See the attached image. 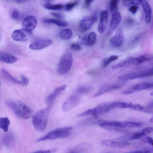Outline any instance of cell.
I'll use <instances>...</instances> for the list:
<instances>
[{
  "mask_svg": "<svg viewBox=\"0 0 153 153\" xmlns=\"http://www.w3.org/2000/svg\"><path fill=\"white\" fill-rule=\"evenodd\" d=\"M6 105L18 117L26 119L33 114L32 109L22 102L13 99H8L5 101Z\"/></svg>",
  "mask_w": 153,
  "mask_h": 153,
  "instance_id": "obj_1",
  "label": "cell"
},
{
  "mask_svg": "<svg viewBox=\"0 0 153 153\" xmlns=\"http://www.w3.org/2000/svg\"><path fill=\"white\" fill-rule=\"evenodd\" d=\"M50 106L37 111L33 115L32 122L35 129L41 132L46 128L50 111Z\"/></svg>",
  "mask_w": 153,
  "mask_h": 153,
  "instance_id": "obj_2",
  "label": "cell"
},
{
  "mask_svg": "<svg viewBox=\"0 0 153 153\" xmlns=\"http://www.w3.org/2000/svg\"><path fill=\"white\" fill-rule=\"evenodd\" d=\"M71 126L65 127L52 130L43 137L38 139L37 142L46 140H52L56 139L67 137L73 129Z\"/></svg>",
  "mask_w": 153,
  "mask_h": 153,
  "instance_id": "obj_3",
  "label": "cell"
},
{
  "mask_svg": "<svg viewBox=\"0 0 153 153\" xmlns=\"http://www.w3.org/2000/svg\"><path fill=\"white\" fill-rule=\"evenodd\" d=\"M153 75V68H150L139 71L129 73L123 74L119 76L118 79L121 81H125L147 77Z\"/></svg>",
  "mask_w": 153,
  "mask_h": 153,
  "instance_id": "obj_4",
  "label": "cell"
},
{
  "mask_svg": "<svg viewBox=\"0 0 153 153\" xmlns=\"http://www.w3.org/2000/svg\"><path fill=\"white\" fill-rule=\"evenodd\" d=\"M73 62V57L70 53L63 54L60 60L58 68L57 73L60 75H64L70 70Z\"/></svg>",
  "mask_w": 153,
  "mask_h": 153,
  "instance_id": "obj_5",
  "label": "cell"
},
{
  "mask_svg": "<svg viewBox=\"0 0 153 153\" xmlns=\"http://www.w3.org/2000/svg\"><path fill=\"white\" fill-rule=\"evenodd\" d=\"M97 20V13L96 12L91 16L84 17L80 22V30L81 32H85L89 30Z\"/></svg>",
  "mask_w": 153,
  "mask_h": 153,
  "instance_id": "obj_6",
  "label": "cell"
},
{
  "mask_svg": "<svg viewBox=\"0 0 153 153\" xmlns=\"http://www.w3.org/2000/svg\"><path fill=\"white\" fill-rule=\"evenodd\" d=\"M153 84L151 82H143L133 85L128 88L122 92L124 95L134 93L137 91L152 88Z\"/></svg>",
  "mask_w": 153,
  "mask_h": 153,
  "instance_id": "obj_7",
  "label": "cell"
},
{
  "mask_svg": "<svg viewBox=\"0 0 153 153\" xmlns=\"http://www.w3.org/2000/svg\"><path fill=\"white\" fill-rule=\"evenodd\" d=\"M121 21V17L120 14L118 12L112 13L111 20L108 26L107 34L111 36L117 28Z\"/></svg>",
  "mask_w": 153,
  "mask_h": 153,
  "instance_id": "obj_8",
  "label": "cell"
},
{
  "mask_svg": "<svg viewBox=\"0 0 153 153\" xmlns=\"http://www.w3.org/2000/svg\"><path fill=\"white\" fill-rule=\"evenodd\" d=\"M31 34V32L27 31L23 29H20L14 30L12 34L11 37L15 41L25 42L29 39Z\"/></svg>",
  "mask_w": 153,
  "mask_h": 153,
  "instance_id": "obj_9",
  "label": "cell"
},
{
  "mask_svg": "<svg viewBox=\"0 0 153 153\" xmlns=\"http://www.w3.org/2000/svg\"><path fill=\"white\" fill-rule=\"evenodd\" d=\"M141 63L139 57H131L122 61L118 64L114 65L112 67L113 70L127 67L132 65H137Z\"/></svg>",
  "mask_w": 153,
  "mask_h": 153,
  "instance_id": "obj_10",
  "label": "cell"
},
{
  "mask_svg": "<svg viewBox=\"0 0 153 153\" xmlns=\"http://www.w3.org/2000/svg\"><path fill=\"white\" fill-rule=\"evenodd\" d=\"M124 39V34L122 28L120 27L117 29L114 35L111 39V45L115 47H119L122 44Z\"/></svg>",
  "mask_w": 153,
  "mask_h": 153,
  "instance_id": "obj_11",
  "label": "cell"
},
{
  "mask_svg": "<svg viewBox=\"0 0 153 153\" xmlns=\"http://www.w3.org/2000/svg\"><path fill=\"white\" fill-rule=\"evenodd\" d=\"M22 25L23 29L27 31L31 32L37 25V21L34 16H29L24 19Z\"/></svg>",
  "mask_w": 153,
  "mask_h": 153,
  "instance_id": "obj_12",
  "label": "cell"
},
{
  "mask_svg": "<svg viewBox=\"0 0 153 153\" xmlns=\"http://www.w3.org/2000/svg\"><path fill=\"white\" fill-rule=\"evenodd\" d=\"M79 97L76 94L70 96L63 103L62 109L64 112H67L75 106L78 102Z\"/></svg>",
  "mask_w": 153,
  "mask_h": 153,
  "instance_id": "obj_13",
  "label": "cell"
},
{
  "mask_svg": "<svg viewBox=\"0 0 153 153\" xmlns=\"http://www.w3.org/2000/svg\"><path fill=\"white\" fill-rule=\"evenodd\" d=\"M122 83H117L110 84H105L101 86L95 94L94 96L98 97L106 92L120 88L123 85Z\"/></svg>",
  "mask_w": 153,
  "mask_h": 153,
  "instance_id": "obj_14",
  "label": "cell"
},
{
  "mask_svg": "<svg viewBox=\"0 0 153 153\" xmlns=\"http://www.w3.org/2000/svg\"><path fill=\"white\" fill-rule=\"evenodd\" d=\"M114 108L113 102L100 105L93 108L94 117H97L108 112Z\"/></svg>",
  "mask_w": 153,
  "mask_h": 153,
  "instance_id": "obj_15",
  "label": "cell"
},
{
  "mask_svg": "<svg viewBox=\"0 0 153 153\" xmlns=\"http://www.w3.org/2000/svg\"><path fill=\"white\" fill-rule=\"evenodd\" d=\"M99 126L105 129L112 131L120 130V122L116 121H102L100 122Z\"/></svg>",
  "mask_w": 153,
  "mask_h": 153,
  "instance_id": "obj_16",
  "label": "cell"
},
{
  "mask_svg": "<svg viewBox=\"0 0 153 153\" xmlns=\"http://www.w3.org/2000/svg\"><path fill=\"white\" fill-rule=\"evenodd\" d=\"M108 13L107 10L101 11L100 19L98 27V30L100 33H103L105 30L108 23Z\"/></svg>",
  "mask_w": 153,
  "mask_h": 153,
  "instance_id": "obj_17",
  "label": "cell"
},
{
  "mask_svg": "<svg viewBox=\"0 0 153 153\" xmlns=\"http://www.w3.org/2000/svg\"><path fill=\"white\" fill-rule=\"evenodd\" d=\"M101 143L102 145L114 148H122L130 144L129 143L125 141L118 142L111 140H103Z\"/></svg>",
  "mask_w": 153,
  "mask_h": 153,
  "instance_id": "obj_18",
  "label": "cell"
},
{
  "mask_svg": "<svg viewBox=\"0 0 153 153\" xmlns=\"http://www.w3.org/2000/svg\"><path fill=\"white\" fill-rule=\"evenodd\" d=\"M53 41L51 39L41 40L34 42L29 46V48L33 50H39L51 45Z\"/></svg>",
  "mask_w": 153,
  "mask_h": 153,
  "instance_id": "obj_19",
  "label": "cell"
},
{
  "mask_svg": "<svg viewBox=\"0 0 153 153\" xmlns=\"http://www.w3.org/2000/svg\"><path fill=\"white\" fill-rule=\"evenodd\" d=\"M97 39V35L94 32L90 33L82 39V43L85 46H91L94 44Z\"/></svg>",
  "mask_w": 153,
  "mask_h": 153,
  "instance_id": "obj_20",
  "label": "cell"
},
{
  "mask_svg": "<svg viewBox=\"0 0 153 153\" xmlns=\"http://www.w3.org/2000/svg\"><path fill=\"white\" fill-rule=\"evenodd\" d=\"M141 4L145 14L146 22L149 24L151 22L152 19V8L149 3L146 1L142 0Z\"/></svg>",
  "mask_w": 153,
  "mask_h": 153,
  "instance_id": "obj_21",
  "label": "cell"
},
{
  "mask_svg": "<svg viewBox=\"0 0 153 153\" xmlns=\"http://www.w3.org/2000/svg\"><path fill=\"white\" fill-rule=\"evenodd\" d=\"M17 58L10 54L0 52V61L7 64L14 63L17 61Z\"/></svg>",
  "mask_w": 153,
  "mask_h": 153,
  "instance_id": "obj_22",
  "label": "cell"
},
{
  "mask_svg": "<svg viewBox=\"0 0 153 153\" xmlns=\"http://www.w3.org/2000/svg\"><path fill=\"white\" fill-rule=\"evenodd\" d=\"M42 21L43 22L45 23L54 24L62 27L67 26L69 24L68 22L65 21L47 17L43 18Z\"/></svg>",
  "mask_w": 153,
  "mask_h": 153,
  "instance_id": "obj_23",
  "label": "cell"
},
{
  "mask_svg": "<svg viewBox=\"0 0 153 153\" xmlns=\"http://www.w3.org/2000/svg\"><path fill=\"white\" fill-rule=\"evenodd\" d=\"M10 121L7 117L0 118V128L5 132H7L8 130L10 124Z\"/></svg>",
  "mask_w": 153,
  "mask_h": 153,
  "instance_id": "obj_24",
  "label": "cell"
},
{
  "mask_svg": "<svg viewBox=\"0 0 153 153\" xmlns=\"http://www.w3.org/2000/svg\"><path fill=\"white\" fill-rule=\"evenodd\" d=\"M142 125V123L140 122L130 121H124L120 122V126L121 128L138 127L141 126Z\"/></svg>",
  "mask_w": 153,
  "mask_h": 153,
  "instance_id": "obj_25",
  "label": "cell"
},
{
  "mask_svg": "<svg viewBox=\"0 0 153 153\" xmlns=\"http://www.w3.org/2000/svg\"><path fill=\"white\" fill-rule=\"evenodd\" d=\"M1 71L5 76L11 82L18 84H21V81L13 76L7 71L3 68H1Z\"/></svg>",
  "mask_w": 153,
  "mask_h": 153,
  "instance_id": "obj_26",
  "label": "cell"
},
{
  "mask_svg": "<svg viewBox=\"0 0 153 153\" xmlns=\"http://www.w3.org/2000/svg\"><path fill=\"white\" fill-rule=\"evenodd\" d=\"M61 92L55 89L53 93L45 98V101L46 103L48 104L51 103L56 99Z\"/></svg>",
  "mask_w": 153,
  "mask_h": 153,
  "instance_id": "obj_27",
  "label": "cell"
},
{
  "mask_svg": "<svg viewBox=\"0 0 153 153\" xmlns=\"http://www.w3.org/2000/svg\"><path fill=\"white\" fill-rule=\"evenodd\" d=\"M119 56L116 55H113L104 59L102 63V66L103 68L107 67L111 63L117 60Z\"/></svg>",
  "mask_w": 153,
  "mask_h": 153,
  "instance_id": "obj_28",
  "label": "cell"
},
{
  "mask_svg": "<svg viewBox=\"0 0 153 153\" xmlns=\"http://www.w3.org/2000/svg\"><path fill=\"white\" fill-rule=\"evenodd\" d=\"M44 6L47 9L53 10H61L64 7L62 4H52L48 3L45 4Z\"/></svg>",
  "mask_w": 153,
  "mask_h": 153,
  "instance_id": "obj_29",
  "label": "cell"
},
{
  "mask_svg": "<svg viewBox=\"0 0 153 153\" xmlns=\"http://www.w3.org/2000/svg\"><path fill=\"white\" fill-rule=\"evenodd\" d=\"M72 33L71 30L69 29H65L62 30L60 33V37L62 39L68 40L72 36Z\"/></svg>",
  "mask_w": 153,
  "mask_h": 153,
  "instance_id": "obj_30",
  "label": "cell"
},
{
  "mask_svg": "<svg viewBox=\"0 0 153 153\" xmlns=\"http://www.w3.org/2000/svg\"><path fill=\"white\" fill-rule=\"evenodd\" d=\"M142 0H123V5L125 7L132 5H139L141 4Z\"/></svg>",
  "mask_w": 153,
  "mask_h": 153,
  "instance_id": "obj_31",
  "label": "cell"
},
{
  "mask_svg": "<svg viewBox=\"0 0 153 153\" xmlns=\"http://www.w3.org/2000/svg\"><path fill=\"white\" fill-rule=\"evenodd\" d=\"M119 0H111L110 1V10L112 13L117 11V4Z\"/></svg>",
  "mask_w": 153,
  "mask_h": 153,
  "instance_id": "obj_32",
  "label": "cell"
},
{
  "mask_svg": "<svg viewBox=\"0 0 153 153\" xmlns=\"http://www.w3.org/2000/svg\"><path fill=\"white\" fill-rule=\"evenodd\" d=\"M91 88L87 86H82L79 87L76 89V92L78 94L87 93L89 91Z\"/></svg>",
  "mask_w": 153,
  "mask_h": 153,
  "instance_id": "obj_33",
  "label": "cell"
},
{
  "mask_svg": "<svg viewBox=\"0 0 153 153\" xmlns=\"http://www.w3.org/2000/svg\"><path fill=\"white\" fill-rule=\"evenodd\" d=\"M153 152L152 148L148 147L133 151L129 152L131 153H151Z\"/></svg>",
  "mask_w": 153,
  "mask_h": 153,
  "instance_id": "obj_34",
  "label": "cell"
},
{
  "mask_svg": "<svg viewBox=\"0 0 153 153\" xmlns=\"http://www.w3.org/2000/svg\"><path fill=\"white\" fill-rule=\"evenodd\" d=\"M78 1H76L66 4L65 6V10L67 11L71 10L78 4Z\"/></svg>",
  "mask_w": 153,
  "mask_h": 153,
  "instance_id": "obj_35",
  "label": "cell"
},
{
  "mask_svg": "<svg viewBox=\"0 0 153 153\" xmlns=\"http://www.w3.org/2000/svg\"><path fill=\"white\" fill-rule=\"evenodd\" d=\"M10 14L12 18L17 19L19 17V13L17 9L15 8H12L10 10Z\"/></svg>",
  "mask_w": 153,
  "mask_h": 153,
  "instance_id": "obj_36",
  "label": "cell"
},
{
  "mask_svg": "<svg viewBox=\"0 0 153 153\" xmlns=\"http://www.w3.org/2000/svg\"><path fill=\"white\" fill-rule=\"evenodd\" d=\"M140 140L144 143L148 144L152 146H153V140L152 138L149 137H144L140 138Z\"/></svg>",
  "mask_w": 153,
  "mask_h": 153,
  "instance_id": "obj_37",
  "label": "cell"
},
{
  "mask_svg": "<svg viewBox=\"0 0 153 153\" xmlns=\"http://www.w3.org/2000/svg\"><path fill=\"white\" fill-rule=\"evenodd\" d=\"M130 108L137 111H144V108L140 105L132 103Z\"/></svg>",
  "mask_w": 153,
  "mask_h": 153,
  "instance_id": "obj_38",
  "label": "cell"
},
{
  "mask_svg": "<svg viewBox=\"0 0 153 153\" xmlns=\"http://www.w3.org/2000/svg\"><path fill=\"white\" fill-rule=\"evenodd\" d=\"M138 7L136 5H132L129 8V11L133 14H135L138 10Z\"/></svg>",
  "mask_w": 153,
  "mask_h": 153,
  "instance_id": "obj_39",
  "label": "cell"
},
{
  "mask_svg": "<svg viewBox=\"0 0 153 153\" xmlns=\"http://www.w3.org/2000/svg\"><path fill=\"white\" fill-rule=\"evenodd\" d=\"M22 81L21 84L24 86H27L29 83V81L28 79L23 75L21 76Z\"/></svg>",
  "mask_w": 153,
  "mask_h": 153,
  "instance_id": "obj_40",
  "label": "cell"
},
{
  "mask_svg": "<svg viewBox=\"0 0 153 153\" xmlns=\"http://www.w3.org/2000/svg\"><path fill=\"white\" fill-rule=\"evenodd\" d=\"M152 127H147L142 130L144 136H146L153 131Z\"/></svg>",
  "mask_w": 153,
  "mask_h": 153,
  "instance_id": "obj_41",
  "label": "cell"
},
{
  "mask_svg": "<svg viewBox=\"0 0 153 153\" xmlns=\"http://www.w3.org/2000/svg\"><path fill=\"white\" fill-rule=\"evenodd\" d=\"M71 48L72 49L75 51H79L81 49V47L78 44L73 43L71 45Z\"/></svg>",
  "mask_w": 153,
  "mask_h": 153,
  "instance_id": "obj_42",
  "label": "cell"
},
{
  "mask_svg": "<svg viewBox=\"0 0 153 153\" xmlns=\"http://www.w3.org/2000/svg\"><path fill=\"white\" fill-rule=\"evenodd\" d=\"M56 150L54 149H52L48 150H40L34 152V153H50L54 152Z\"/></svg>",
  "mask_w": 153,
  "mask_h": 153,
  "instance_id": "obj_43",
  "label": "cell"
},
{
  "mask_svg": "<svg viewBox=\"0 0 153 153\" xmlns=\"http://www.w3.org/2000/svg\"><path fill=\"white\" fill-rule=\"evenodd\" d=\"M51 15L59 19H62L63 18V15L59 13L53 12L51 13Z\"/></svg>",
  "mask_w": 153,
  "mask_h": 153,
  "instance_id": "obj_44",
  "label": "cell"
},
{
  "mask_svg": "<svg viewBox=\"0 0 153 153\" xmlns=\"http://www.w3.org/2000/svg\"><path fill=\"white\" fill-rule=\"evenodd\" d=\"M66 85H63L56 87L55 89L62 91L66 88Z\"/></svg>",
  "mask_w": 153,
  "mask_h": 153,
  "instance_id": "obj_45",
  "label": "cell"
},
{
  "mask_svg": "<svg viewBox=\"0 0 153 153\" xmlns=\"http://www.w3.org/2000/svg\"><path fill=\"white\" fill-rule=\"evenodd\" d=\"M146 108L149 111L150 110H152L153 109V101H152L146 106Z\"/></svg>",
  "mask_w": 153,
  "mask_h": 153,
  "instance_id": "obj_46",
  "label": "cell"
},
{
  "mask_svg": "<svg viewBox=\"0 0 153 153\" xmlns=\"http://www.w3.org/2000/svg\"><path fill=\"white\" fill-rule=\"evenodd\" d=\"M94 0H85V5L88 6Z\"/></svg>",
  "mask_w": 153,
  "mask_h": 153,
  "instance_id": "obj_47",
  "label": "cell"
},
{
  "mask_svg": "<svg viewBox=\"0 0 153 153\" xmlns=\"http://www.w3.org/2000/svg\"><path fill=\"white\" fill-rule=\"evenodd\" d=\"M29 0H15L16 2L19 3H22Z\"/></svg>",
  "mask_w": 153,
  "mask_h": 153,
  "instance_id": "obj_48",
  "label": "cell"
},
{
  "mask_svg": "<svg viewBox=\"0 0 153 153\" xmlns=\"http://www.w3.org/2000/svg\"><path fill=\"white\" fill-rule=\"evenodd\" d=\"M150 122H153V117H152L150 120Z\"/></svg>",
  "mask_w": 153,
  "mask_h": 153,
  "instance_id": "obj_49",
  "label": "cell"
},
{
  "mask_svg": "<svg viewBox=\"0 0 153 153\" xmlns=\"http://www.w3.org/2000/svg\"><path fill=\"white\" fill-rule=\"evenodd\" d=\"M45 1L47 2H49L50 1H51L52 0H45Z\"/></svg>",
  "mask_w": 153,
  "mask_h": 153,
  "instance_id": "obj_50",
  "label": "cell"
},
{
  "mask_svg": "<svg viewBox=\"0 0 153 153\" xmlns=\"http://www.w3.org/2000/svg\"><path fill=\"white\" fill-rule=\"evenodd\" d=\"M1 81H0V88L1 86Z\"/></svg>",
  "mask_w": 153,
  "mask_h": 153,
  "instance_id": "obj_51",
  "label": "cell"
}]
</instances>
